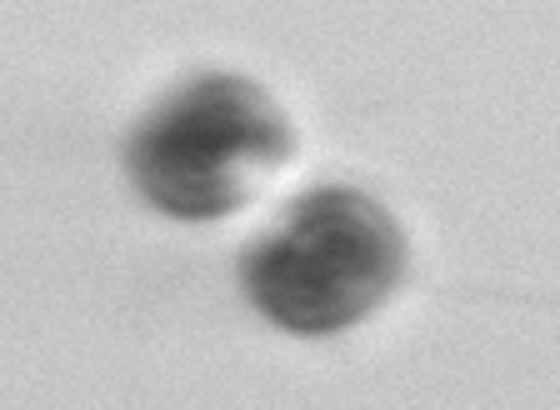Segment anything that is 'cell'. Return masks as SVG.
Wrapping results in <instances>:
<instances>
[{
  "label": "cell",
  "instance_id": "cell-1",
  "mask_svg": "<svg viewBox=\"0 0 560 410\" xmlns=\"http://www.w3.org/2000/svg\"><path fill=\"white\" fill-rule=\"evenodd\" d=\"M400 276L406 231L355 186L305 190L241 266L245 301L291 336H340L361 326L390 301Z\"/></svg>",
  "mask_w": 560,
  "mask_h": 410
},
{
  "label": "cell",
  "instance_id": "cell-2",
  "mask_svg": "<svg viewBox=\"0 0 560 410\" xmlns=\"http://www.w3.org/2000/svg\"><path fill=\"white\" fill-rule=\"evenodd\" d=\"M291 120L250 75L206 71L180 81L126 145L130 186L171 221L241 211L291 161Z\"/></svg>",
  "mask_w": 560,
  "mask_h": 410
}]
</instances>
